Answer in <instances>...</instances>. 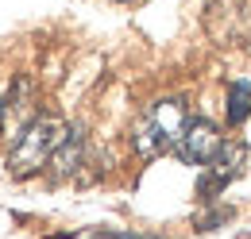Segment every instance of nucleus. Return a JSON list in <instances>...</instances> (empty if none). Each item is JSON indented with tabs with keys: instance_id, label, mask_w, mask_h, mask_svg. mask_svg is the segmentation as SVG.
<instances>
[{
	"instance_id": "1",
	"label": "nucleus",
	"mask_w": 251,
	"mask_h": 239,
	"mask_svg": "<svg viewBox=\"0 0 251 239\" xmlns=\"http://www.w3.org/2000/svg\"><path fill=\"white\" fill-rule=\"evenodd\" d=\"M186 127H189L186 100H182V96H162V100H155V104L139 116L135 131H131V147H135L139 158L170 154V150H178Z\"/></svg>"
},
{
	"instance_id": "2",
	"label": "nucleus",
	"mask_w": 251,
	"mask_h": 239,
	"mask_svg": "<svg viewBox=\"0 0 251 239\" xmlns=\"http://www.w3.org/2000/svg\"><path fill=\"white\" fill-rule=\"evenodd\" d=\"M70 123L58 116H35L24 131H20V139H16V147L8 154V170L16 174V178H31L39 170H47L50 166V158L58 154L66 139H70Z\"/></svg>"
},
{
	"instance_id": "3",
	"label": "nucleus",
	"mask_w": 251,
	"mask_h": 239,
	"mask_svg": "<svg viewBox=\"0 0 251 239\" xmlns=\"http://www.w3.org/2000/svg\"><path fill=\"white\" fill-rule=\"evenodd\" d=\"M220 147H224V135H220V127L213 123V120H189L186 135H182V143H178V154H182V162H189V166H209L213 158L220 154Z\"/></svg>"
},
{
	"instance_id": "4",
	"label": "nucleus",
	"mask_w": 251,
	"mask_h": 239,
	"mask_svg": "<svg viewBox=\"0 0 251 239\" xmlns=\"http://www.w3.org/2000/svg\"><path fill=\"white\" fill-rule=\"evenodd\" d=\"M244 158H248V150H244V143H240V139H232V143L224 139L220 154L209 162V166H205V181L197 185V197H201V201H213L220 189H224L228 181L244 170Z\"/></svg>"
},
{
	"instance_id": "5",
	"label": "nucleus",
	"mask_w": 251,
	"mask_h": 239,
	"mask_svg": "<svg viewBox=\"0 0 251 239\" xmlns=\"http://www.w3.org/2000/svg\"><path fill=\"white\" fill-rule=\"evenodd\" d=\"M81 158H85V143H81V131H70V139H66L62 147H58V154L50 158V170H54V178H70V174H77Z\"/></svg>"
},
{
	"instance_id": "6",
	"label": "nucleus",
	"mask_w": 251,
	"mask_h": 239,
	"mask_svg": "<svg viewBox=\"0 0 251 239\" xmlns=\"http://www.w3.org/2000/svg\"><path fill=\"white\" fill-rule=\"evenodd\" d=\"M228 123L232 127H240L244 120L251 116V85L248 81H232V89H228Z\"/></svg>"
},
{
	"instance_id": "7",
	"label": "nucleus",
	"mask_w": 251,
	"mask_h": 239,
	"mask_svg": "<svg viewBox=\"0 0 251 239\" xmlns=\"http://www.w3.org/2000/svg\"><path fill=\"white\" fill-rule=\"evenodd\" d=\"M93 239H162V236H139V232H97Z\"/></svg>"
},
{
	"instance_id": "8",
	"label": "nucleus",
	"mask_w": 251,
	"mask_h": 239,
	"mask_svg": "<svg viewBox=\"0 0 251 239\" xmlns=\"http://www.w3.org/2000/svg\"><path fill=\"white\" fill-rule=\"evenodd\" d=\"M0 116H4V104H0Z\"/></svg>"
}]
</instances>
